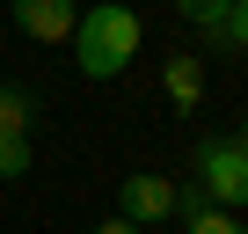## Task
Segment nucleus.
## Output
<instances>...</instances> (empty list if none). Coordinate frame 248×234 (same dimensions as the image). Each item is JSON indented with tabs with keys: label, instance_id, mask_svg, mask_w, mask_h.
Wrapping results in <instances>:
<instances>
[{
	"label": "nucleus",
	"instance_id": "obj_1",
	"mask_svg": "<svg viewBox=\"0 0 248 234\" xmlns=\"http://www.w3.org/2000/svg\"><path fill=\"white\" fill-rule=\"evenodd\" d=\"M139 15L124 8V0H95V8L73 22V66H80V81H117L124 66L139 59Z\"/></svg>",
	"mask_w": 248,
	"mask_h": 234
},
{
	"label": "nucleus",
	"instance_id": "obj_2",
	"mask_svg": "<svg viewBox=\"0 0 248 234\" xmlns=\"http://www.w3.org/2000/svg\"><path fill=\"white\" fill-rule=\"evenodd\" d=\"M197 190L219 205V212H241L248 205V154L233 147V139H197Z\"/></svg>",
	"mask_w": 248,
	"mask_h": 234
},
{
	"label": "nucleus",
	"instance_id": "obj_3",
	"mask_svg": "<svg viewBox=\"0 0 248 234\" xmlns=\"http://www.w3.org/2000/svg\"><path fill=\"white\" fill-rule=\"evenodd\" d=\"M175 212V183L168 176H124L117 190V219H132V227H161Z\"/></svg>",
	"mask_w": 248,
	"mask_h": 234
},
{
	"label": "nucleus",
	"instance_id": "obj_4",
	"mask_svg": "<svg viewBox=\"0 0 248 234\" xmlns=\"http://www.w3.org/2000/svg\"><path fill=\"white\" fill-rule=\"evenodd\" d=\"M8 8H15V30L37 44H66L80 22V0H8Z\"/></svg>",
	"mask_w": 248,
	"mask_h": 234
},
{
	"label": "nucleus",
	"instance_id": "obj_5",
	"mask_svg": "<svg viewBox=\"0 0 248 234\" xmlns=\"http://www.w3.org/2000/svg\"><path fill=\"white\" fill-rule=\"evenodd\" d=\"M30 125H37V95L15 88V81H0V132H8V139H30Z\"/></svg>",
	"mask_w": 248,
	"mask_h": 234
},
{
	"label": "nucleus",
	"instance_id": "obj_6",
	"mask_svg": "<svg viewBox=\"0 0 248 234\" xmlns=\"http://www.w3.org/2000/svg\"><path fill=\"white\" fill-rule=\"evenodd\" d=\"M161 81H168V102H175V110H197V95H204V66H197V59H168Z\"/></svg>",
	"mask_w": 248,
	"mask_h": 234
},
{
	"label": "nucleus",
	"instance_id": "obj_7",
	"mask_svg": "<svg viewBox=\"0 0 248 234\" xmlns=\"http://www.w3.org/2000/svg\"><path fill=\"white\" fill-rule=\"evenodd\" d=\"M183 234H248V227L219 205H183Z\"/></svg>",
	"mask_w": 248,
	"mask_h": 234
},
{
	"label": "nucleus",
	"instance_id": "obj_8",
	"mask_svg": "<svg viewBox=\"0 0 248 234\" xmlns=\"http://www.w3.org/2000/svg\"><path fill=\"white\" fill-rule=\"evenodd\" d=\"M30 161H37V139H8L0 132V176H30Z\"/></svg>",
	"mask_w": 248,
	"mask_h": 234
},
{
	"label": "nucleus",
	"instance_id": "obj_9",
	"mask_svg": "<svg viewBox=\"0 0 248 234\" xmlns=\"http://www.w3.org/2000/svg\"><path fill=\"white\" fill-rule=\"evenodd\" d=\"M175 8H183V22H197V30H219L233 0H175Z\"/></svg>",
	"mask_w": 248,
	"mask_h": 234
},
{
	"label": "nucleus",
	"instance_id": "obj_10",
	"mask_svg": "<svg viewBox=\"0 0 248 234\" xmlns=\"http://www.w3.org/2000/svg\"><path fill=\"white\" fill-rule=\"evenodd\" d=\"M219 44H233V51H248V0H233V8H226V22L212 30Z\"/></svg>",
	"mask_w": 248,
	"mask_h": 234
},
{
	"label": "nucleus",
	"instance_id": "obj_11",
	"mask_svg": "<svg viewBox=\"0 0 248 234\" xmlns=\"http://www.w3.org/2000/svg\"><path fill=\"white\" fill-rule=\"evenodd\" d=\"M95 234H146V227H132V219H102Z\"/></svg>",
	"mask_w": 248,
	"mask_h": 234
},
{
	"label": "nucleus",
	"instance_id": "obj_12",
	"mask_svg": "<svg viewBox=\"0 0 248 234\" xmlns=\"http://www.w3.org/2000/svg\"><path fill=\"white\" fill-rule=\"evenodd\" d=\"M233 147H241V154H248V125H241V132H233Z\"/></svg>",
	"mask_w": 248,
	"mask_h": 234
}]
</instances>
